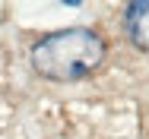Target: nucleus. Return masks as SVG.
I'll return each mask as SVG.
<instances>
[{
  "label": "nucleus",
  "mask_w": 149,
  "mask_h": 139,
  "mask_svg": "<svg viewBox=\"0 0 149 139\" xmlns=\"http://www.w3.org/2000/svg\"><path fill=\"white\" fill-rule=\"evenodd\" d=\"M32 66L38 76L54 82H73L95 73L105 60V41L92 28H63L41 38L32 48Z\"/></svg>",
  "instance_id": "obj_1"
},
{
  "label": "nucleus",
  "mask_w": 149,
  "mask_h": 139,
  "mask_svg": "<svg viewBox=\"0 0 149 139\" xmlns=\"http://www.w3.org/2000/svg\"><path fill=\"white\" fill-rule=\"evenodd\" d=\"M124 26H127L130 41H133L140 51H149V0H133V3H127Z\"/></svg>",
  "instance_id": "obj_2"
}]
</instances>
